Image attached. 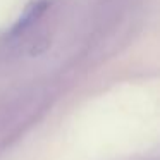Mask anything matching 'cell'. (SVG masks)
<instances>
[{"mask_svg":"<svg viewBox=\"0 0 160 160\" xmlns=\"http://www.w3.org/2000/svg\"><path fill=\"white\" fill-rule=\"evenodd\" d=\"M47 7H48V2H47V0H38V2H33V4H29L28 7H26V11L22 12L21 16H19V19L16 21V24L12 26L11 36L21 35V33L24 31L26 28H29L33 22H36V19H38L40 16H42L43 12L47 11Z\"/></svg>","mask_w":160,"mask_h":160,"instance_id":"cell-1","label":"cell"}]
</instances>
